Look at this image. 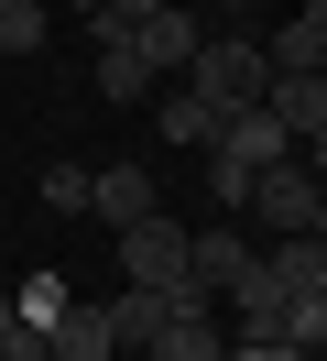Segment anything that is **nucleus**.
<instances>
[{"mask_svg":"<svg viewBox=\"0 0 327 361\" xmlns=\"http://www.w3.org/2000/svg\"><path fill=\"white\" fill-rule=\"evenodd\" d=\"M153 11H164V0H98V33H142Z\"/></svg>","mask_w":327,"mask_h":361,"instance_id":"nucleus-20","label":"nucleus"},{"mask_svg":"<svg viewBox=\"0 0 327 361\" xmlns=\"http://www.w3.org/2000/svg\"><path fill=\"white\" fill-rule=\"evenodd\" d=\"M251 263H262V241H251V230H229V219L186 241V285H196V295H240V285H251Z\"/></svg>","mask_w":327,"mask_h":361,"instance_id":"nucleus-3","label":"nucleus"},{"mask_svg":"<svg viewBox=\"0 0 327 361\" xmlns=\"http://www.w3.org/2000/svg\"><path fill=\"white\" fill-rule=\"evenodd\" d=\"M295 164H305V176L327 186V132H305V142H295Z\"/></svg>","mask_w":327,"mask_h":361,"instance_id":"nucleus-22","label":"nucleus"},{"mask_svg":"<svg viewBox=\"0 0 327 361\" xmlns=\"http://www.w3.org/2000/svg\"><path fill=\"white\" fill-rule=\"evenodd\" d=\"M87 208H98L109 230H131V219H153V176H142V164H109V176H87Z\"/></svg>","mask_w":327,"mask_h":361,"instance_id":"nucleus-9","label":"nucleus"},{"mask_svg":"<svg viewBox=\"0 0 327 361\" xmlns=\"http://www.w3.org/2000/svg\"><path fill=\"white\" fill-rule=\"evenodd\" d=\"M262 274H273L283 295H327V241H316V230H295V241H262Z\"/></svg>","mask_w":327,"mask_h":361,"instance_id":"nucleus-8","label":"nucleus"},{"mask_svg":"<svg viewBox=\"0 0 327 361\" xmlns=\"http://www.w3.org/2000/svg\"><path fill=\"white\" fill-rule=\"evenodd\" d=\"M11 307H22V329H55L77 295H65V274H22V295H11Z\"/></svg>","mask_w":327,"mask_h":361,"instance_id":"nucleus-17","label":"nucleus"},{"mask_svg":"<svg viewBox=\"0 0 327 361\" xmlns=\"http://www.w3.org/2000/svg\"><path fill=\"white\" fill-rule=\"evenodd\" d=\"M98 88H109V99H142V88H153V66L131 55V33H98Z\"/></svg>","mask_w":327,"mask_h":361,"instance_id":"nucleus-15","label":"nucleus"},{"mask_svg":"<svg viewBox=\"0 0 327 361\" xmlns=\"http://www.w3.org/2000/svg\"><path fill=\"white\" fill-rule=\"evenodd\" d=\"M262 88H273V66H262L251 33H207V44H196V66H186V99H207L218 121L262 110Z\"/></svg>","mask_w":327,"mask_h":361,"instance_id":"nucleus-1","label":"nucleus"},{"mask_svg":"<svg viewBox=\"0 0 327 361\" xmlns=\"http://www.w3.org/2000/svg\"><path fill=\"white\" fill-rule=\"evenodd\" d=\"M174 11H196V0H174Z\"/></svg>","mask_w":327,"mask_h":361,"instance_id":"nucleus-27","label":"nucleus"},{"mask_svg":"<svg viewBox=\"0 0 327 361\" xmlns=\"http://www.w3.org/2000/svg\"><path fill=\"white\" fill-rule=\"evenodd\" d=\"M240 339H273V350H283V285L262 263H251V285H240Z\"/></svg>","mask_w":327,"mask_h":361,"instance_id":"nucleus-14","label":"nucleus"},{"mask_svg":"<svg viewBox=\"0 0 327 361\" xmlns=\"http://www.w3.org/2000/svg\"><path fill=\"white\" fill-rule=\"evenodd\" d=\"M262 66H273V77H327V33L295 11V23H283L273 44H262Z\"/></svg>","mask_w":327,"mask_h":361,"instance_id":"nucleus-13","label":"nucleus"},{"mask_svg":"<svg viewBox=\"0 0 327 361\" xmlns=\"http://www.w3.org/2000/svg\"><path fill=\"white\" fill-rule=\"evenodd\" d=\"M186 307H196V285H120L109 295V339H120V350H153Z\"/></svg>","mask_w":327,"mask_h":361,"instance_id":"nucleus-4","label":"nucleus"},{"mask_svg":"<svg viewBox=\"0 0 327 361\" xmlns=\"http://www.w3.org/2000/svg\"><path fill=\"white\" fill-rule=\"evenodd\" d=\"M316 197H327V186L305 176V164H273V176H251V219L273 230V241H295V230H316Z\"/></svg>","mask_w":327,"mask_h":361,"instance_id":"nucleus-5","label":"nucleus"},{"mask_svg":"<svg viewBox=\"0 0 327 361\" xmlns=\"http://www.w3.org/2000/svg\"><path fill=\"white\" fill-rule=\"evenodd\" d=\"M207 154H229L240 176H273V164H295V132H283L273 110H240V121H218V142Z\"/></svg>","mask_w":327,"mask_h":361,"instance_id":"nucleus-6","label":"nucleus"},{"mask_svg":"<svg viewBox=\"0 0 327 361\" xmlns=\"http://www.w3.org/2000/svg\"><path fill=\"white\" fill-rule=\"evenodd\" d=\"M33 197H44V208H65V219H77V208H87V164H44V186H33Z\"/></svg>","mask_w":327,"mask_h":361,"instance_id":"nucleus-18","label":"nucleus"},{"mask_svg":"<svg viewBox=\"0 0 327 361\" xmlns=\"http://www.w3.org/2000/svg\"><path fill=\"white\" fill-rule=\"evenodd\" d=\"M0 361H55V350H44V329H11V339H0Z\"/></svg>","mask_w":327,"mask_h":361,"instance_id":"nucleus-21","label":"nucleus"},{"mask_svg":"<svg viewBox=\"0 0 327 361\" xmlns=\"http://www.w3.org/2000/svg\"><path fill=\"white\" fill-rule=\"evenodd\" d=\"M186 241H196V230L153 208V219L120 230V274H131V285H186Z\"/></svg>","mask_w":327,"mask_h":361,"instance_id":"nucleus-2","label":"nucleus"},{"mask_svg":"<svg viewBox=\"0 0 327 361\" xmlns=\"http://www.w3.org/2000/svg\"><path fill=\"white\" fill-rule=\"evenodd\" d=\"M207 197H218V208H251V176H240L229 154H207Z\"/></svg>","mask_w":327,"mask_h":361,"instance_id":"nucleus-19","label":"nucleus"},{"mask_svg":"<svg viewBox=\"0 0 327 361\" xmlns=\"http://www.w3.org/2000/svg\"><path fill=\"white\" fill-rule=\"evenodd\" d=\"M153 121H164V142H186V154H207V142H218V110H207V99H164Z\"/></svg>","mask_w":327,"mask_h":361,"instance_id":"nucleus-16","label":"nucleus"},{"mask_svg":"<svg viewBox=\"0 0 327 361\" xmlns=\"http://www.w3.org/2000/svg\"><path fill=\"white\" fill-rule=\"evenodd\" d=\"M142 361H229V339H218V317H207V295H196V307L186 317H174V329L164 339H153V350Z\"/></svg>","mask_w":327,"mask_h":361,"instance_id":"nucleus-12","label":"nucleus"},{"mask_svg":"<svg viewBox=\"0 0 327 361\" xmlns=\"http://www.w3.org/2000/svg\"><path fill=\"white\" fill-rule=\"evenodd\" d=\"M11 329H22V307H11V295H0V339H11Z\"/></svg>","mask_w":327,"mask_h":361,"instance_id":"nucleus-23","label":"nucleus"},{"mask_svg":"<svg viewBox=\"0 0 327 361\" xmlns=\"http://www.w3.org/2000/svg\"><path fill=\"white\" fill-rule=\"evenodd\" d=\"M262 110H273L295 142H305V132H327V77H273V88H262Z\"/></svg>","mask_w":327,"mask_h":361,"instance_id":"nucleus-11","label":"nucleus"},{"mask_svg":"<svg viewBox=\"0 0 327 361\" xmlns=\"http://www.w3.org/2000/svg\"><path fill=\"white\" fill-rule=\"evenodd\" d=\"M65 11H87V23H98V0H65Z\"/></svg>","mask_w":327,"mask_h":361,"instance_id":"nucleus-25","label":"nucleus"},{"mask_svg":"<svg viewBox=\"0 0 327 361\" xmlns=\"http://www.w3.org/2000/svg\"><path fill=\"white\" fill-rule=\"evenodd\" d=\"M316 241H327V197H316Z\"/></svg>","mask_w":327,"mask_h":361,"instance_id":"nucleus-26","label":"nucleus"},{"mask_svg":"<svg viewBox=\"0 0 327 361\" xmlns=\"http://www.w3.org/2000/svg\"><path fill=\"white\" fill-rule=\"evenodd\" d=\"M196 44H207V33H196V11H174V0L153 11L142 33H131V55H142L153 77H186V66H196Z\"/></svg>","mask_w":327,"mask_h":361,"instance_id":"nucleus-7","label":"nucleus"},{"mask_svg":"<svg viewBox=\"0 0 327 361\" xmlns=\"http://www.w3.org/2000/svg\"><path fill=\"white\" fill-rule=\"evenodd\" d=\"M44 350H55V361H120V339H109V307H65L55 329H44Z\"/></svg>","mask_w":327,"mask_h":361,"instance_id":"nucleus-10","label":"nucleus"},{"mask_svg":"<svg viewBox=\"0 0 327 361\" xmlns=\"http://www.w3.org/2000/svg\"><path fill=\"white\" fill-rule=\"evenodd\" d=\"M305 23H316V33H327V0H305Z\"/></svg>","mask_w":327,"mask_h":361,"instance_id":"nucleus-24","label":"nucleus"}]
</instances>
